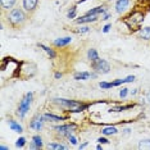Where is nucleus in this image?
<instances>
[{"label":"nucleus","instance_id":"1","mask_svg":"<svg viewBox=\"0 0 150 150\" xmlns=\"http://www.w3.org/2000/svg\"><path fill=\"white\" fill-rule=\"evenodd\" d=\"M8 18H9V22H11L13 26H21L25 23L27 17L25 14V12L21 11V9H13V11L9 13Z\"/></svg>","mask_w":150,"mask_h":150},{"label":"nucleus","instance_id":"2","mask_svg":"<svg viewBox=\"0 0 150 150\" xmlns=\"http://www.w3.org/2000/svg\"><path fill=\"white\" fill-rule=\"evenodd\" d=\"M144 21V13L141 12H134L131 16H128L126 18V25H127L129 28H135V27H139Z\"/></svg>","mask_w":150,"mask_h":150},{"label":"nucleus","instance_id":"3","mask_svg":"<svg viewBox=\"0 0 150 150\" xmlns=\"http://www.w3.org/2000/svg\"><path fill=\"white\" fill-rule=\"evenodd\" d=\"M55 100L60 105H63V107L69 108L72 112H80V110H82V109L87 108V105H83V104L78 103V101H74V100H66V99H55Z\"/></svg>","mask_w":150,"mask_h":150},{"label":"nucleus","instance_id":"4","mask_svg":"<svg viewBox=\"0 0 150 150\" xmlns=\"http://www.w3.org/2000/svg\"><path fill=\"white\" fill-rule=\"evenodd\" d=\"M31 100H32V94L28 93V94H26V96L23 98L22 101L19 103L18 114H19V117L21 118L25 117V114L27 113V110H28V108H30V104H31Z\"/></svg>","mask_w":150,"mask_h":150},{"label":"nucleus","instance_id":"5","mask_svg":"<svg viewBox=\"0 0 150 150\" xmlns=\"http://www.w3.org/2000/svg\"><path fill=\"white\" fill-rule=\"evenodd\" d=\"M93 68L99 73H108L109 69H110V66L107 60L104 59H99L96 62H93Z\"/></svg>","mask_w":150,"mask_h":150},{"label":"nucleus","instance_id":"6","mask_svg":"<svg viewBox=\"0 0 150 150\" xmlns=\"http://www.w3.org/2000/svg\"><path fill=\"white\" fill-rule=\"evenodd\" d=\"M76 127L74 125H64V126H59V127H55V129L59 134L62 135H71V132H72V129Z\"/></svg>","mask_w":150,"mask_h":150},{"label":"nucleus","instance_id":"7","mask_svg":"<svg viewBox=\"0 0 150 150\" xmlns=\"http://www.w3.org/2000/svg\"><path fill=\"white\" fill-rule=\"evenodd\" d=\"M37 1H39V0H23V8H25L27 12L35 11V8L37 6Z\"/></svg>","mask_w":150,"mask_h":150},{"label":"nucleus","instance_id":"8","mask_svg":"<svg viewBox=\"0 0 150 150\" xmlns=\"http://www.w3.org/2000/svg\"><path fill=\"white\" fill-rule=\"evenodd\" d=\"M129 4V0H118L117 4H115V11L118 13H122L127 9V6Z\"/></svg>","mask_w":150,"mask_h":150},{"label":"nucleus","instance_id":"9","mask_svg":"<svg viewBox=\"0 0 150 150\" xmlns=\"http://www.w3.org/2000/svg\"><path fill=\"white\" fill-rule=\"evenodd\" d=\"M98 19V16L96 14H87L86 16H83V17H81V18H78L77 19V23H87V22H94V21H96Z\"/></svg>","mask_w":150,"mask_h":150},{"label":"nucleus","instance_id":"10","mask_svg":"<svg viewBox=\"0 0 150 150\" xmlns=\"http://www.w3.org/2000/svg\"><path fill=\"white\" fill-rule=\"evenodd\" d=\"M31 127L35 128V129H40V128L42 127V122H41V117H40V115H36V117L32 119Z\"/></svg>","mask_w":150,"mask_h":150},{"label":"nucleus","instance_id":"11","mask_svg":"<svg viewBox=\"0 0 150 150\" xmlns=\"http://www.w3.org/2000/svg\"><path fill=\"white\" fill-rule=\"evenodd\" d=\"M139 36L144 40H150V27H144V28L140 30Z\"/></svg>","mask_w":150,"mask_h":150},{"label":"nucleus","instance_id":"12","mask_svg":"<svg viewBox=\"0 0 150 150\" xmlns=\"http://www.w3.org/2000/svg\"><path fill=\"white\" fill-rule=\"evenodd\" d=\"M71 42V37H63V39H58L54 41L55 46H63V45H67V44Z\"/></svg>","mask_w":150,"mask_h":150},{"label":"nucleus","instance_id":"13","mask_svg":"<svg viewBox=\"0 0 150 150\" xmlns=\"http://www.w3.org/2000/svg\"><path fill=\"white\" fill-rule=\"evenodd\" d=\"M137 148L141 150H150V140H141L139 142Z\"/></svg>","mask_w":150,"mask_h":150},{"label":"nucleus","instance_id":"14","mask_svg":"<svg viewBox=\"0 0 150 150\" xmlns=\"http://www.w3.org/2000/svg\"><path fill=\"white\" fill-rule=\"evenodd\" d=\"M0 3H1V6L4 9H11L16 4V0H0Z\"/></svg>","mask_w":150,"mask_h":150},{"label":"nucleus","instance_id":"15","mask_svg":"<svg viewBox=\"0 0 150 150\" xmlns=\"http://www.w3.org/2000/svg\"><path fill=\"white\" fill-rule=\"evenodd\" d=\"M88 59H91L93 62H96L99 60V57H98V53L95 49H90L88 50Z\"/></svg>","mask_w":150,"mask_h":150},{"label":"nucleus","instance_id":"16","mask_svg":"<svg viewBox=\"0 0 150 150\" xmlns=\"http://www.w3.org/2000/svg\"><path fill=\"white\" fill-rule=\"evenodd\" d=\"M44 119H46V121H62V117H58V115H54V114H44Z\"/></svg>","mask_w":150,"mask_h":150},{"label":"nucleus","instance_id":"17","mask_svg":"<svg viewBox=\"0 0 150 150\" xmlns=\"http://www.w3.org/2000/svg\"><path fill=\"white\" fill-rule=\"evenodd\" d=\"M105 12V9L103 8V6H98V8H95V9H91V11H88L87 13L88 14H103V13Z\"/></svg>","mask_w":150,"mask_h":150},{"label":"nucleus","instance_id":"18","mask_svg":"<svg viewBox=\"0 0 150 150\" xmlns=\"http://www.w3.org/2000/svg\"><path fill=\"white\" fill-rule=\"evenodd\" d=\"M101 132H103L104 135H115L118 131H117L115 127H107V128H104Z\"/></svg>","mask_w":150,"mask_h":150},{"label":"nucleus","instance_id":"19","mask_svg":"<svg viewBox=\"0 0 150 150\" xmlns=\"http://www.w3.org/2000/svg\"><path fill=\"white\" fill-rule=\"evenodd\" d=\"M9 126H11L12 129H14V131L17 132H22V127L19 126L18 123H17L16 121H9Z\"/></svg>","mask_w":150,"mask_h":150},{"label":"nucleus","instance_id":"20","mask_svg":"<svg viewBox=\"0 0 150 150\" xmlns=\"http://www.w3.org/2000/svg\"><path fill=\"white\" fill-rule=\"evenodd\" d=\"M33 144H35L36 145V148L37 149H40V148H41V146H42V141H41V137H40V136H33Z\"/></svg>","mask_w":150,"mask_h":150},{"label":"nucleus","instance_id":"21","mask_svg":"<svg viewBox=\"0 0 150 150\" xmlns=\"http://www.w3.org/2000/svg\"><path fill=\"white\" fill-rule=\"evenodd\" d=\"M88 77H90V73H87V72H83V73H77L76 76H74V78H76V80H87Z\"/></svg>","mask_w":150,"mask_h":150},{"label":"nucleus","instance_id":"22","mask_svg":"<svg viewBox=\"0 0 150 150\" xmlns=\"http://www.w3.org/2000/svg\"><path fill=\"white\" fill-rule=\"evenodd\" d=\"M47 149H55V150H60V149H66L63 145L60 144H49L47 145Z\"/></svg>","mask_w":150,"mask_h":150},{"label":"nucleus","instance_id":"23","mask_svg":"<svg viewBox=\"0 0 150 150\" xmlns=\"http://www.w3.org/2000/svg\"><path fill=\"white\" fill-rule=\"evenodd\" d=\"M134 105H127V107H117V108H113L112 110H114V112H121V110H125V109H129V108H132Z\"/></svg>","mask_w":150,"mask_h":150},{"label":"nucleus","instance_id":"24","mask_svg":"<svg viewBox=\"0 0 150 150\" xmlns=\"http://www.w3.org/2000/svg\"><path fill=\"white\" fill-rule=\"evenodd\" d=\"M26 144V139H23V137H21V139H18V140H17V146H18V148H22V146L23 145H25Z\"/></svg>","mask_w":150,"mask_h":150},{"label":"nucleus","instance_id":"25","mask_svg":"<svg viewBox=\"0 0 150 150\" xmlns=\"http://www.w3.org/2000/svg\"><path fill=\"white\" fill-rule=\"evenodd\" d=\"M112 86H113V83H107V82H101L100 83V87L101 88H110Z\"/></svg>","mask_w":150,"mask_h":150},{"label":"nucleus","instance_id":"26","mask_svg":"<svg viewBox=\"0 0 150 150\" xmlns=\"http://www.w3.org/2000/svg\"><path fill=\"white\" fill-rule=\"evenodd\" d=\"M127 93H128V88H122L121 93H119V96H121V98H125L126 95H127Z\"/></svg>","mask_w":150,"mask_h":150},{"label":"nucleus","instance_id":"27","mask_svg":"<svg viewBox=\"0 0 150 150\" xmlns=\"http://www.w3.org/2000/svg\"><path fill=\"white\" fill-rule=\"evenodd\" d=\"M77 32L78 33H86V32H88V27H81L80 30H77Z\"/></svg>","mask_w":150,"mask_h":150},{"label":"nucleus","instance_id":"28","mask_svg":"<svg viewBox=\"0 0 150 150\" xmlns=\"http://www.w3.org/2000/svg\"><path fill=\"white\" fill-rule=\"evenodd\" d=\"M74 14H76V8H72V11H69L68 13V18H73Z\"/></svg>","mask_w":150,"mask_h":150},{"label":"nucleus","instance_id":"29","mask_svg":"<svg viewBox=\"0 0 150 150\" xmlns=\"http://www.w3.org/2000/svg\"><path fill=\"white\" fill-rule=\"evenodd\" d=\"M40 46H41V47H42V49H45V50H46V52H47V53H49V54H50V55H52V57H54V53H53V50H50V49H49V47H46V46H44V45H40Z\"/></svg>","mask_w":150,"mask_h":150},{"label":"nucleus","instance_id":"30","mask_svg":"<svg viewBox=\"0 0 150 150\" xmlns=\"http://www.w3.org/2000/svg\"><path fill=\"white\" fill-rule=\"evenodd\" d=\"M68 137H69V140H71V142H72V144H74V145L77 144V140H76V137H73L72 135H68Z\"/></svg>","mask_w":150,"mask_h":150},{"label":"nucleus","instance_id":"31","mask_svg":"<svg viewBox=\"0 0 150 150\" xmlns=\"http://www.w3.org/2000/svg\"><path fill=\"white\" fill-rule=\"evenodd\" d=\"M99 142H101V144H108L109 141H108L107 139H101V137H100V139H99Z\"/></svg>","mask_w":150,"mask_h":150},{"label":"nucleus","instance_id":"32","mask_svg":"<svg viewBox=\"0 0 150 150\" xmlns=\"http://www.w3.org/2000/svg\"><path fill=\"white\" fill-rule=\"evenodd\" d=\"M146 100H148V103H150V91H148V94H146Z\"/></svg>","mask_w":150,"mask_h":150},{"label":"nucleus","instance_id":"33","mask_svg":"<svg viewBox=\"0 0 150 150\" xmlns=\"http://www.w3.org/2000/svg\"><path fill=\"white\" fill-rule=\"evenodd\" d=\"M109 28H110V25H107L104 27V32H108L109 31Z\"/></svg>","mask_w":150,"mask_h":150},{"label":"nucleus","instance_id":"34","mask_svg":"<svg viewBox=\"0 0 150 150\" xmlns=\"http://www.w3.org/2000/svg\"><path fill=\"white\" fill-rule=\"evenodd\" d=\"M55 77L59 78V77H62V74H60V73H55Z\"/></svg>","mask_w":150,"mask_h":150}]
</instances>
